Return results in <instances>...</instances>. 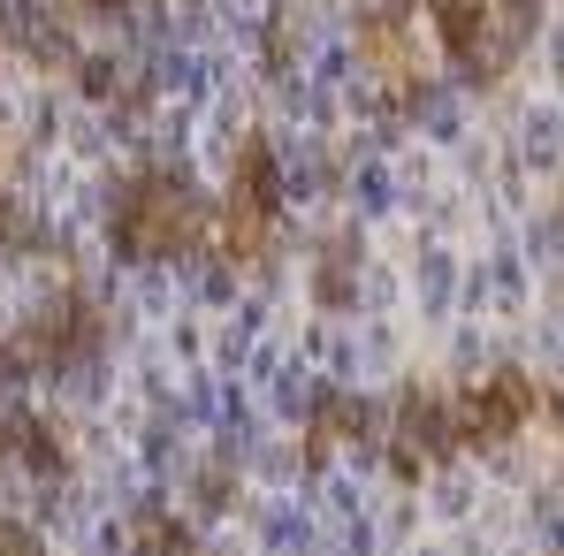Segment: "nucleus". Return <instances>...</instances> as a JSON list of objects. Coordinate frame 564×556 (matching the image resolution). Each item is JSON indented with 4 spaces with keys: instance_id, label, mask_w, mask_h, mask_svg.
<instances>
[{
    "instance_id": "1",
    "label": "nucleus",
    "mask_w": 564,
    "mask_h": 556,
    "mask_svg": "<svg viewBox=\"0 0 564 556\" xmlns=\"http://www.w3.org/2000/svg\"><path fill=\"white\" fill-rule=\"evenodd\" d=\"M0 556H46L39 526H15V519H0Z\"/></svg>"
}]
</instances>
